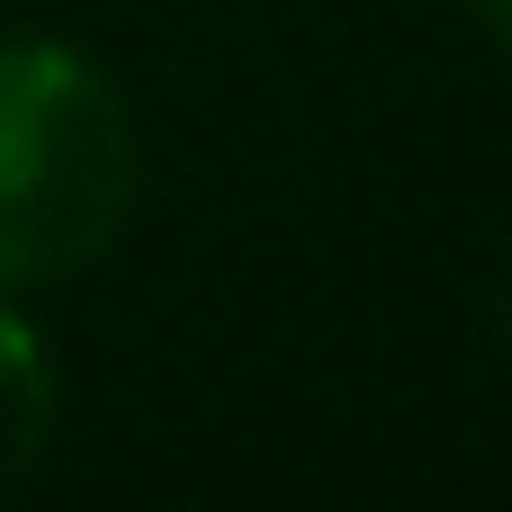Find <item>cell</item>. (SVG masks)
I'll return each instance as SVG.
<instances>
[{
	"label": "cell",
	"mask_w": 512,
	"mask_h": 512,
	"mask_svg": "<svg viewBox=\"0 0 512 512\" xmlns=\"http://www.w3.org/2000/svg\"><path fill=\"white\" fill-rule=\"evenodd\" d=\"M135 207L126 99L54 36L0 45V288L63 279L117 243Z\"/></svg>",
	"instance_id": "obj_1"
},
{
	"label": "cell",
	"mask_w": 512,
	"mask_h": 512,
	"mask_svg": "<svg viewBox=\"0 0 512 512\" xmlns=\"http://www.w3.org/2000/svg\"><path fill=\"white\" fill-rule=\"evenodd\" d=\"M54 432V369H45V342L0 306V495L36 468Z\"/></svg>",
	"instance_id": "obj_2"
},
{
	"label": "cell",
	"mask_w": 512,
	"mask_h": 512,
	"mask_svg": "<svg viewBox=\"0 0 512 512\" xmlns=\"http://www.w3.org/2000/svg\"><path fill=\"white\" fill-rule=\"evenodd\" d=\"M468 9H477V27H486V36L512 54V0H468Z\"/></svg>",
	"instance_id": "obj_3"
}]
</instances>
